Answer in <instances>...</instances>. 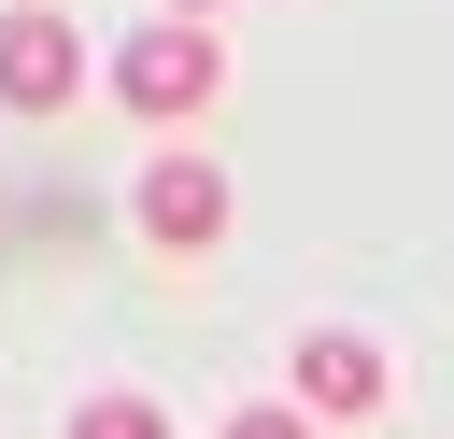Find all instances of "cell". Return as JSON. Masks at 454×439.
I'll return each mask as SVG.
<instances>
[{
	"label": "cell",
	"instance_id": "cell-2",
	"mask_svg": "<svg viewBox=\"0 0 454 439\" xmlns=\"http://www.w3.org/2000/svg\"><path fill=\"white\" fill-rule=\"evenodd\" d=\"M85 99V42H71V14H0V113H71Z\"/></svg>",
	"mask_w": 454,
	"mask_h": 439
},
{
	"label": "cell",
	"instance_id": "cell-3",
	"mask_svg": "<svg viewBox=\"0 0 454 439\" xmlns=\"http://www.w3.org/2000/svg\"><path fill=\"white\" fill-rule=\"evenodd\" d=\"M142 241L156 255H213L227 241V170L213 156H156L142 170Z\"/></svg>",
	"mask_w": 454,
	"mask_h": 439
},
{
	"label": "cell",
	"instance_id": "cell-5",
	"mask_svg": "<svg viewBox=\"0 0 454 439\" xmlns=\"http://www.w3.org/2000/svg\"><path fill=\"white\" fill-rule=\"evenodd\" d=\"M71 439H170V411H156V397H128V382H99V397L71 411Z\"/></svg>",
	"mask_w": 454,
	"mask_h": 439
},
{
	"label": "cell",
	"instance_id": "cell-7",
	"mask_svg": "<svg viewBox=\"0 0 454 439\" xmlns=\"http://www.w3.org/2000/svg\"><path fill=\"white\" fill-rule=\"evenodd\" d=\"M170 14H184V28H199V14H213V0H170Z\"/></svg>",
	"mask_w": 454,
	"mask_h": 439
},
{
	"label": "cell",
	"instance_id": "cell-1",
	"mask_svg": "<svg viewBox=\"0 0 454 439\" xmlns=\"http://www.w3.org/2000/svg\"><path fill=\"white\" fill-rule=\"evenodd\" d=\"M213 85H227V42H213V28H184V14H170V28H142V42H114V99H128V113H156V127H170V113H199Z\"/></svg>",
	"mask_w": 454,
	"mask_h": 439
},
{
	"label": "cell",
	"instance_id": "cell-4",
	"mask_svg": "<svg viewBox=\"0 0 454 439\" xmlns=\"http://www.w3.org/2000/svg\"><path fill=\"white\" fill-rule=\"evenodd\" d=\"M298 411H326V425L383 411V354H369L355 326H312V340H298Z\"/></svg>",
	"mask_w": 454,
	"mask_h": 439
},
{
	"label": "cell",
	"instance_id": "cell-6",
	"mask_svg": "<svg viewBox=\"0 0 454 439\" xmlns=\"http://www.w3.org/2000/svg\"><path fill=\"white\" fill-rule=\"evenodd\" d=\"M227 439H312V411H227Z\"/></svg>",
	"mask_w": 454,
	"mask_h": 439
}]
</instances>
